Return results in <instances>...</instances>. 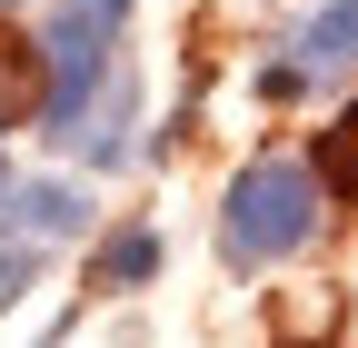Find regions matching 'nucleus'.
Instances as JSON below:
<instances>
[{
  "mask_svg": "<svg viewBox=\"0 0 358 348\" xmlns=\"http://www.w3.org/2000/svg\"><path fill=\"white\" fill-rule=\"evenodd\" d=\"M319 219H329V180L308 159H249L229 180V209H219V249L239 269H279L319 239Z\"/></svg>",
  "mask_w": 358,
  "mask_h": 348,
  "instance_id": "nucleus-1",
  "label": "nucleus"
},
{
  "mask_svg": "<svg viewBox=\"0 0 358 348\" xmlns=\"http://www.w3.org/2000/svg\"><path fill=\"white\" fill-rule=\"evenodd\" d=\"M0 229H20L40 249H50V239H80L90 229V199L70 180H10V189H0Z\"/></svg>",
  "mask_w": 358,
  "mask_h": 348,
  "instance_id": "nucleus-2",
  "label": "nucleus"
},
{
  "mask_svg": "<svg viewBox=\"0 0 358 348\" xmlns=\"http://www.w3.org/2000/svg\"><path fill=\"white\" fill-rule=\"evenodd\" d=\"M348 60H358V0H329L299 30V70H348Z\"/></svg>",
  "mask_w": 358,
  "mask_h": 348,
  "instance_id": "nucleus-3",
  "label": "nucleus"
},
{
  "mask_svg": "<svg viewBox=\"0 0 358 348\" xmlns=\"http://www.w3.org/2000/svg\"><path fill=\"white\" fill-rule=\"evenodd\" d=\"M159 279V229H110L100 239V289H150Z\"/></svg>",
  "mask_w": 358,
  "mask_h": 348,
  "instance_id": "nucleus-4",
  "label": "nucleus"
},
{
  "mask_svg": "<svg viewBox=\"0 0 358 348\" xmlns=\"http://www.w3.org/2000/svg\"><path fill=\"white\" fill-rule=\"evenodd\" d=\"M30 289H40V239H20V229H0V309H20Z\"/></svg>",
  "mask_w": 358,
  "mask_h": 348,
  "instance_id": "nucleus-5",
  "label": "nucleus"
},
{
  "mask_svg": "<svg viewBox=\"0 0 358 348\" xmlns=\"http://www.w3.org/2000/svg\"><path fill=\"white\" fill-rule=\"evenodd\" d=\"M319 180H329L338 199H358V110H338V129H329V159H319Z\"/></svg>",
  "mask_w": 358,
  "mask_h": 348,
  "instance_id": "nucleus-6",
  "label": "nucleus"
},
{
  "mask_svg": "<svg viewBox=\"0 0 358 348\" xmlns=\"http://www.w3.org/2000/svg\"><path fill=\"white\" fill-rule=\"evenodd\" d=\"M0 10H10V0H0Z\"/></svg>",
  "mask_w": 358,
  "mask_h": 348,
  "instance_id": "nucleus-7",
  "label": "nucleus"
}]
</instances>
